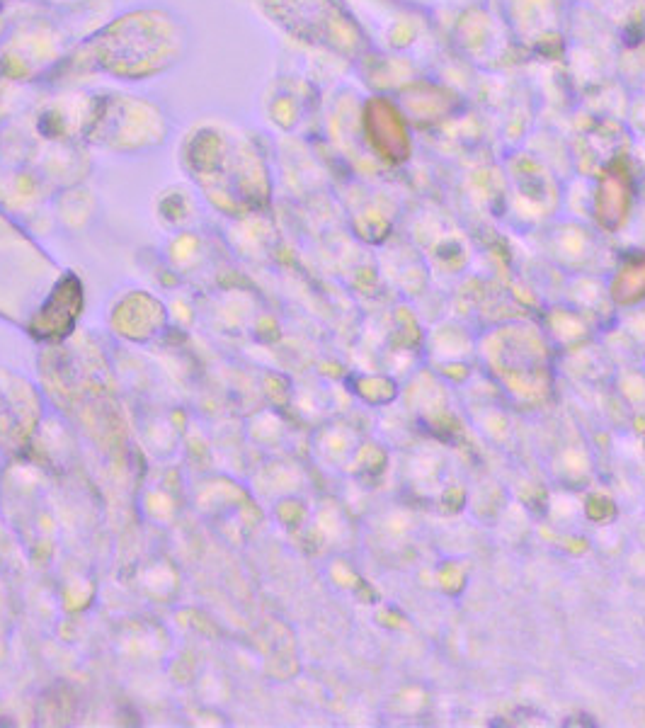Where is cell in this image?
I'll return each instance as SVG.
<instances>
[{"label":"cell","instance_id":"obj_4","mask_svg":"<svg viewBox=\"0 0 645 728\" xmlns=\"http://www.w3.org/2000/svg\"><path fill=\"white\" fill-rule=\"evenodd\" d=\"M364 136L381 158L398 163L410 153V132L403 112L388 98H371L364 107Z\"/></svg>","mask_w":645,"mask_h":728},{"label":"cell","instance_id":"obj_1","mask_svg":"<svg viewBox=\"0 0 645 728\" xmlns=\"http://www.w3.org/2000/svg\"><path fill=\"white\" fill-rule=\"evenodd\" d=\"M187 44L190 32L178 15L146 5L112 17L100 30L90 32L61 64L119 83H144L173 71L185 59Z\"/></svg>","mask_w":645,"mask_h":728},{"label":"cell","instance_id":"obj_3","mask_svg":"<svg viewBox=\"0 0 645 728\" xmlns=\"http://www.w3.org/2000/svg\"><path fill=\"white\" fill-rule=\"evenodd\" d=\"M64 39L59 27L44 17L13 25L0 42V76L25 83L56 71L66 56Z\"/></svg>","mask_w":645,"mask_h":728},{"label":"cell","instance_id":"obj_2","mask_svg":"<svg viewBox=\"0 0 645 728\" xmlns=\"http://www.w3.org/2000/svg\"><path fill=\"white\" fill-rule=\"evenodd\" d=\"M170 127L156 102L129 93H100L85 102L81 136L90 144L119 153L156 149Z\"/></svg>","mask_w":645,"mask_h":728},{"label":"cell","instance_id":"obj_5","mask_svg":"<svg viewBox=\"0 0 645 728\" xmlns=\"http://www.w3.org/2000/svg\"><path fill=\"white\" fill-rule=\"evenodd\" d=\"M37 3V0H32ZM39 3H49V5H73V3H81V0H39Z\"/></svg>","mask_w":645,"mask_h":728}]
</instances>
